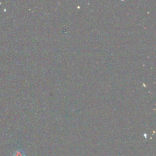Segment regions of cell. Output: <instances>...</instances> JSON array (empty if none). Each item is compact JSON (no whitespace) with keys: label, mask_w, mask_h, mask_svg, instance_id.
<instances>
[{"label":"cell","mask_w":156,"mask_h":156,"mask_svg":"<svg viewBox=\"0 0 156 156\" xmlns=\"http://www.w3.org/2000/svg\"><path fill=\"white\" fill-rule=\"evenodd\" d=\"M12 156H26L25 152L22 149H18L14 151L12 154Z\"/></svg>","instance_id":"1"}]
</instances>
